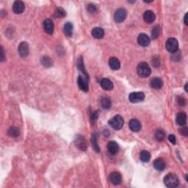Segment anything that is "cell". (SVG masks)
<instances>
[{
	"instance_id": "1",
	"label": "cell",
	"mask_w": 188,
	"mask_h": 188,
	"mask_svg": "<svg viewBox=\"0 0 188 188\" xmlns=\"http://www.w3.org/2000/svg\"><path fill=\"white\" fill-rule=\"evenodd\" d=\"M164 183L167 187L174 188L179 185V180L174 173H168L164 178Z\"/></svg>"
},
{
	"instance_id": "2",
	"label": "cell",
	"mask_w": 188,
	"mask_h": 188,
	"mask_svg": "<svg viewBox=\"0 0 188 188\" xmlns=\"http://www.w3.org/2000/svg\"><path fill=\"white\" fill-rule=\"evenodd\" d=\"M137 72L141 77H148L151 74V70L148 63L145 62H140L137 67Z\"/></svg>"
},
{
	"instance_id": "3",
	"label": "cell",
	"mask_w": 188,
	"mask_h": 188,
	"mask_svg": "<svg viewBox=\"0 0 188 188\" xmlns=\"http://www.w3.org/2000/svg\"><path fill=\"white\" fill-rule=\"evenodd\" d=\"M108 124L112 129L116 130H120L124 126V119L121 116H116L109 121Z\"/></svg>"
},
{
	"instance_id": "4",
	"label": "cell",
	"mask_w": 188,
	"mask_h": 188,
	"mask_svg": "<svg viewBox=\"0 0 188 188\" xmlns=\"http://www.w3.org/2000/svg\"><path fill=\"white\" fill-rule=\"evenodd\" d=\"M165 47L167 50L171 53H174L178 51L179 48V43H178L177 40L174 38H170L167 40L166 43H165Z\"/></svg>"
},
{
	"instance_id": "5",
	"label": "cell",
	"mask_w": 188,
	"mask_h": 188,
	"mask_svg": "<svg viewBox=\"0 0 188 188\" xmlns=\"http://www.w3.org/2000/svg\"><path fill=\"white\" fill-rule=\"evenodd\" d=\"M77 83L79 88H80V90H82V91L87 92L88 91L89 89V85H88V75H84L82 74V76H79L78 80H77Z\"/></svg>"
},
{
	"instance_id": "6",
	"label": "cell",
	"mask_w": 188,
	"mask_h": 188,
	"mask_svg": "<svg viewBox=\"0 0 188 188\" xmlns=\"http://www.w3.org/2000/svg\"><path fill=\"white\" fill-rule=\"evenodd\" d=\"M74 143L77 148L81 151H85L87 149V142L85 138L82 135H76L74 140Z\"/></svg>"
},
{
	"instance_id": "7",
	"label": "cell",
	"mask_w": 188,
	"mask_h": 188,
	"mask_svg": "<svg viewBox=\"0 0 188 188\" xmlns=\"http://www.w3.org/2000/svg\"><path fill=\"white\" fill-rule=\"evenodd\" d=\"M126 16L127 12L126 10L124 8H119L114 14V19L118 23H121V22H123L126 19Z\"/></svg>"
},
{
	"instance_id": "8",
	"label": "cell",
	"mask_w": 188,
	"mask_h": 188,
	"mask_svg": "<svg viewBox=\"0 0 188 188\" xmlns=\"http://www.w3.org/2000/svg\"><path fill=\"white\" fill-rule=\"evenodd\" d=\"M145 99V94L143 92H134L129 94V100L132 103L143 102Z\"/></svg>"
},
{
	"instance_id": "9",
	"label": "cell",
	"mask_w": 188,
	"mask_h": 188,
	"mask_svg": "<svg viewBox=\"0 0 188 188\" xmlns=\"http://www.w3.org/2000/svg\"><path fill=\"white\" fill-rule=\"evenodd\" d=\"M19 53L21 57L25 58L29 55V45L27 42H21L19 46Z\"/></svg>"
},
{
	"instance_id": "10",
	"label": "cell",
	"mask_w": 188,
	"mask_h": 188,
	"mask_svg": "<svg viewBox=\"0 0 188 188\" xmlns=\"http://www.w3.org/2000/svg\"><path fill=\"white\" fill-rule=\"evenodd\" d=\"M109 179L111 183L115 185H120L122 181V177H121V173L118 172H112L111 173L109 176Z\"/></svg>"
},
{
	"instance_id": "11",
	"label": "cell",
	"mask_w": 188,
	"mask_h": 188,
	"mask_svg": "<svg viewBox=\"0 0 188 188\" xmlns=\"http://www.w3.org/2000/svg\"><path fill=\"white\" fill-rule=\"evenodd\" d=\"M151 40L146 34L141 33L137 37V43L141 46H147L150 44Z\"/></svg>"
},
{
	"instance_id": "12",
	"label": "cell",
	"mask_w": 188,
	"mask_h": 188,
	"mask_svg": "<svg viewBox=\"0 0 188 188\" xmlns=\"http://www.w3.org/2000/svg\"><path fill=\"white\" fill-rule=\"evenodd\" d=\"M44 31H45L46 33L49 34V35H52L53 34L54 32V23L53 21H52L51 19H46L45 21H44Z\"/></svg>"
},
{
	"instance_id": "13",
	"label": "cell",
	"mask_w": 188,
	"mask_h": 188,
	"mask_svg": "<svg viewBox=\"0 0 188 188\" xmlns=\"http://www.w3.org/2000/svg\"><path fill=\"white\" fill-rule=\"evenodd\" d=\"M25 5L21 1H16L13 5V11L16 14H21L24 11Z\"/></svg>"
},
{
	"instance_id": "14",
	"label": "cell",
	"mask_w": 188,
	"mask_h": 188,
	"mask_svg": "<svg viewBox=\"0 0 188 188\" xmlns=\"http://www.w3.org/2000/svg\"><path fill=\"white\" fill-rule=\"evenodd\" d=\"M129 126L131 130L135 132H139L141 129V124L140 123V121L137 120V119H132V120H130L129 123Z\"/></svg>"
},
{
	"instance_id": "15",
	"label": "cell",
	"mask_w": 188,
	"mask_h": 188,
	"mask_svg": "<svg viewBox=\"0 0 188 188\" xmlns=\"http://www.w3.org/2000/svg\"><path fill=\"white\" fill-rule=\"evenodd\" d=\"M143 19L146 23L151 24L156 19V16L153 11H146L143 14Z\"/></svg>"
},
{
	"instance_id": "16",
	"label": "cell",
	"mask_w": 188,
	"mask_h": 188,
	"mask_svg": "<svg viewBox=\"0 0 188 188\" xmlns=\"http://www.w3.org/2000/svg\"><path fill=\"white\" fill-rule=\"evenodd\" d=\"M176 122L179 126H185L187 124V115L185 112H181L177 114L176 118Z\"/></svg>"
},
{
	"instance_id": "17",
	"label": "cell",
	"mask_w": 188,
	"mask_h": 188,
	"mask_svg": "<svg viewBox=\"0 0 188 188\" xmlns=\"http://www.w3.org/2000/svg\"><path fill=\"white\" fill-rule=\"evenodd\" d=\"M108 150L110 154L112 155L116 154L118 152V150H119L118 144L116 142V141H110V142H109L108 144Z\"/></svg>"
},
{
	"instance_id": "18",
	"label": "cell",
	"mask_w": 188,
	"mask_h": 188,
	"mask_svg": "<svg viewBox=\"0 0 188 188\" xmlns=\"http://www.w3.org/2000/svg\"><path fill=\"white\" fill-rule=\"evenodd\" d=\"M154 167L159 171H163L166 167V163L163 158H157L154 162Z\"/></svg>"
},
{
	"instance_id": "19",
	"label": "cell",
	"mask_w": 188,
	"mask_h": 188,
	"mask_svg": "<svg viewBox=\"0 0 188 188\" xmlns=\"http://www.w3.org/2000/svg\"><path fill=\"white\" fill-rule=\"evenodd\" d=\"M102 88L105 90H111L113 88V84L112 81L108 78H103L100 82Z\"/></svg>"
},
{
	"instance_id": "20",
	"label": "cell",
	"mask_w": 188,
	"mask_h": 188,
	"mask_svg": "<svg viewBox=\"0 0 188 188\" xmlns=\"http://www.w3.org/2000/svg\"><path fill=\"white\" fill-rule=\"evenodd\" d=\"M92 35L96 39H102L104 36V30L100 27H95L92 30Z\"/></svg>"
},
{
	"instance_id": "21",
	"label": "cell",
	"mask_w": 188,
	"mask_h": 188,
	"mask_svg": "<svg viewBox=\"0 0 188 188\" xmlns=\"http://www.w3.org/2000/svg\"><path fill=\"white\" fill-rule=\"evenodd\" d=\"M109 66L112 70H118L121 67V62L116 57H111L109 60Z\"/></svg>"
},
{
	"instance_id": "22",
	"label": "cell",
	"mask_w": 188,
	"mask_h": 188,
	"mask_svg": "<svg viewBox=\"0 0 188 188\" xmlns=\"http://www.w3.org/2000/svg\"><path fill=\"white\" fill-rule=\"evenodd\" d=\"M73 30H74V27H73V24L71 23L67 22V23L65 24L63 31L66 35H67L68 37H71L73 35Z\"/></svg>"
},
{
	"instance_id": "23",
	"label": "cell",
	"mask_w": 188,
	"mask_h": 188,
	"mask_svg": "<svg viewBox=\"0 0 188 188\" xmlns=\"http://www.w3.org/2000/svg\"><path fill=\"white\" fill-rule=\"evenodd\" d=\"M163 85V82L161 79L154 78L151 80V87L154 89H160Z\"/></svg>"
},
{
	"instance_id": "24",
	"label": "cell",
	"mask_w": 188,
	"mask_h": 188,
	"mask_svg": "<svg viewBox=\"0 0 188 188\" xmlns=\"http://www.w3.org/2000/svg\"><path fill=\"white\" fill-rule=\"evenodd\" d=\"M7 135L11 137H17L20 135V130L16 126H11L8 129Z\"/></svg>"
},
{
	"instance_id": "25",
	"label": "cell",
	"mask_w": 188,
	"mask_h": 188,
	"mask_svg": "<svg viewBox=\"0 0 188 188\" xmlns=\"http://www.w3.org/2000/svg\"><path fill=\"white\" fill-rule=\"evenodd\" d=\"M140 160L143 162V163H148L150 161L151 159V154L148 151L143 150L140 154Z\"/></svg>"
},
{
	"instance_id": "26",
	"label": "cell",
	"mask_w": 188,
	"mask_h": 188,
	"mask_svg": "<svg viewBox=\"0 0 188 188\" xmlns=\"http://www.w3.org/2000/svg\"><path fill=\"white\" fill-rule=\"evenodd\" d=\"M40 62L43 65L44 67L49 68L52 66V61L51 58L48 57L47 56H44L40 58Z\"/></svg>"
},
{
	"instance_id": "27",
	"label": "cell",
	"mask_w": 188,
	"mask_h": 188,
	"mask_svg": "<svg viewBox=\"0 0 188 188\" xmlns=\"http://www.w3.org/2000/svg\"><path fill=\"white\" fill-rule=\"evenodd\" d=\"M101 105H102V108L103 109L108 110L111 108V101L109 98L104 97L101 99Z\"/></svg>"
},
{
	"instance_id": "28",
	"label": "cell",
	"mask_w": 188,
	"mask_h": 188,
	"mask_svg": "<svg viewBox=\"0 0 188 188\" xmlns=\"http://www.w3.org/2000/svg\"><path fill=\"white\" fill-rule=\"evenodd\" d=\"M91 143L93 145V148L96 152H99L100 151V148L99 146L98 143H97V135L95 133V134L92 135L91 137Z\"/></svg>"
},
{
	"instance_id": "29",
	"label": "cell",
	"mask_w": 188,
	"mask_h": 188,
	"mask_svg": "<svg viewBox=\"0 0 188 188\" xmlns=\"http://www.w3.org/2000/svg\"><path fill=\"white\" fill-rule=\"evenodd\" d=\"M66 11L62 7H57L56 9L55 13H54V16L58 19H62L64 16H66Z\"/></svg>"
},
{
	"instance_id": "30",
	"label": "cell",
	"mask_w": 188,
	"mask_h": 188,
	"mask_svg": "<svg viewBox=\"0 0 188 188\" xmlns=\"http://www.w3.org/2000/svg\"><path fill=\"white\" fill-rule=\"evenodd\" d=\"M165 137V133L162 129H158L155 133V138L157 141H163Z\"/></svg>"
},
{
	"instance_id": "31",
	"label": "cell",
	"mask_w": 188,
	"mask_h": 188,
	"mask_svg": "<svg viewBox=\"0 0 188 188\" xmlns=\"http://www.w3.org/2000/svg\"><path fill=\"white\" fill-rule=\"evenodd\" d=\"M159 32H160V27L159 25L155 26L151 31V38L152 39H157L159 37Z\"/></svg>"
},
{
	"instance_id": "32",
	"label": "cell",
	"mask_w": 188,
	"mask_h": 188,
	"mask_svg": "<svg viewBox=\"0 0 188 188\" xmlns=\"http://www.w3.org/2000/svg\"><path fill=\"white\" fill-rule=\"evenodd\" d=\"M87 10H88V11L90 13H96L97 11V7L96 5H94V4L90 3L89 4L88 7H87Z\"/></svg>"
},
{
	"instance_id": "33",
	"label": "cell",
	"mask_w": 188,
	"mask_h": 188,
	"mask_svg": "<svg viewBox=\"0 0 188 188\" xmlns=\"http://www.w3.org/2000/svg\"><path fill=\"white\" fill-rule=\"evenodd\" d=\"M152 63L154 67H159V66H160V59H159V57H154L152 60Z\"/></svg>"
},
{
	"instance_id": "34",
	"label": "cell",
	"mask_w": 188,
	"mask_h": 188,
	"mask_svg": "<svg viewBox=\"0 0 188 188\" xmlns=\"http://www.w3.org/2000/svg\"><path fill=\"white\" fill-rule=\"evenodd\" d=\"M98 117H99V115L96 111L92 113V115L90 116V122H91L92 124H94L95 123H96V120L98 119Z\"/></svg>"
},
{
	"instance_id": "35",
	"label": "cell",
	"mask_w": 188,
	"mask_h": 188,
	"mask_svg": "<svg viewBox=\"0 0 188 188\" xmlns=\"http://www.w3.org/2000/svg\"><path fill=\"white\" fill-rule=\"evenodd\" d=\"M177 102L180 106H185V105L186 104V100L185 99V98H183L182 96L178 97Z\"/></svg>"
},
{
	"instance_id": "36",
	"label": "cell",
	"mask_w": 188,
	"mask_h": 188,
	"mask_svg": "<svg viewBox=\"0 0 188 188\" xmlns=\"http://www.w3.org/2000/svg\"><path fill=\"white\" fill-rule=\"evenodd\" d=\"M168 140L170 142L173 143V144H176V143H177V139H176L174 135H170L168 136Z\"/></svg>"
},
{
	"instance_id": "37",
	"label": "cell",
	"mask_w": 188,
	"mask_h": 188,
	"mask_svg": "<svg viewBox=\"0 0 188 188\" xmlns=\"http://www.w3.org/2000/svg\"><path fill=\"white\" fill-rule=\"evenodd\" d=\"M179 132H180L181 135H184V136H187L188 135V129L187 127H184L182 129H180V130H179Z\"/></svg>"
},
{
	"instance_id": "38",
	"label": "cell",
	"mask_w": 188,
	"mask_h": 188,
	"mask_svg": "<svg viewBox=\"0 0 188 188\" xmlns=\"http://www.w3.org/2000/svg\"><path fill=\"white\" fill-rule=\"evenodd\" d=\"M0 59H1V62H4L5 60V52H4L2 46H1V57H0Z\"/></svg>"
},
{
	"instance_id": "39",
	"label": "cell",
	"mask_w": 188,
	"mask_h": 188,
	"mask_svg": "<svg viewBox=\"0 0 188 188\" xmlns=\"http://www.w3.org/2000/svg\"><path fill=\"white\" fill-rule=\"evenodd\" d=\"M187 13H186L185 16V18H184V22H185V25H187Z\"/></svg>"
},
{
	"instance_id": "40",
	"label": "cell",
	"mask_w": 188,
	"mask_h": 188,
	"mask_svg": "<svg viewBox=\"0 0 188 188\" xmlns=\"http://www.w3.org/2000/svg\"><path fill=\"white\" fill-rule=\"evenodd\" d=\"M187 83H186V85H185V90H186V91H187Z\"/></svg>"
}]
</instances>
